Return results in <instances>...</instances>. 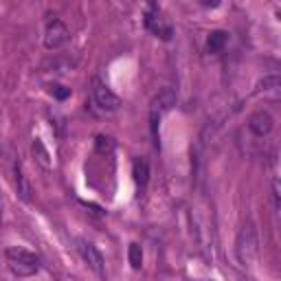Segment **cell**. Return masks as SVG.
<instances>
[{"label":"cell","instance_id":"cell-1","mask_svg":"<svg viewBox=\"0 0 281 281\" xmlns=\"http://www.w3.org/2000/svg\"><path fill=\"white\" fill-rule=\"evenodd\" d=\"M259 253V237H257L255 224L253 222H246L239 231L237 239H235V255H237L239 263L244 266H253Z\"/></svg>","mask_w":281,"mask_h":281},{"label":"cell","instance_id":"cell-2","mask_svg":"<svg viewBox=\"0 0 281 281\" xmlns=\"http://www.w3.org/2000/svg\"><path fill=\"white\" fill-rule=\"evenodd\" d=\"M5 255L9 261V270L18 277H33L40 270V259L25 248H7Z\"/></svg>","mask_w":281,"mask_h":281},{"label":"cell","instance_id":"cell-3","mask_svg":"<svg viewBox=\"0 0 281 281\" xmlns=\"http://www.w3.org/2000/svg\"><path fill=\"white\" fill-rule=\"evenodd\" d=\"M93 99L103 112H117L119 108H121V99H119L99 77L93 79Z\"/></svg>","mask_w":281,"mask_h":281},{"label":"cell","instance_id":"cell-4","mask_svg":"<svg viewBox=\"0 0 281 281\" xmlns=\"http://www.w3.org/2000/svg\"><path fill=\"white\" fill-rule=\"evenodd\" d=\"M77 250H79V255H82V259L88 263L90 270H95L99 277L106 274V261H103V255L99 253V248H97L93 242L79 237L77 239Z\"/></svg>","mask_w":281,"mask_h":281},{"label":"cell","instance_id":"cell-5","mask_svg":"<svg viewBox=\"0 0 281 281\" xmlns=\"http://www.w3.org/2000/svg\"><path fill=\"white\" fill-rule=\"evenodd\" d=\"M68 40H71V31H68V27L62 20L55 18L47 25V31H44V47H47L49 51L64 47Z\"/></svg>","mask_w":281,"mask_h":281},{"label":"cell","instance_id":"cell-6","mask_svg":"<svg viewBox=\"0 0 281 281\" xmlns=\"http://www.w3.org/2000/svg\"><path fill=\"white\" fill-rule=\"evenodd\" d=\"M145 27L150 29L154 36H158L160 40H171V36H174V29H171V25H167V22L160 18V11H158L156 5H150V7H147Z\"/></svg>","mask_w":281,"mask_h":281},{"label":"cell","instance_id":"cell-7","mask_svg":"<svg viewBox=\"0 0 281 281\" xmlns=\"http://www.w3.org/2000/svg\"><path fill=\"white\" fill-rule=\"evenodd\" d=\"M272 125H274V121H272V117H270V114H268L266 110L255 112L253 117L248 119V128H250V132H253V134H257V136L270 134Z\"/></svg>","mask_w":281,"mask_h":281},{"label":"cell","instance_id":"cell-8","mask_svg":"<svg viewBox=\"0 0 281 281\" xmlns=\"http://www.w3.org/2000/svg\"><path fill=\"white\" fill-rule=\"evenodd\" d=\"M176 101H178V97H176V90L174 88H163L156 97H154L152 110H156L158 114L160 112H169L171 108L176 106Z\"/></svg>","mask_w":281,"mask_h":281},{"label":"cell","instance_id":"cell-9","mask_svg":"<svg viewBox=\"0 0 281 281\" xmlns=\"http://www.w3.org/2000/svg\"><path fill=\"white\" fill-rule=\"evenodd\" d=\"M132 178H134L136 187H145L150 180V165L145 158H134L132 163Z\"/></svg>","mask_w":281,"mask_h":281},{"label":"cell","instance_id":"cell-10","mask_svg":"<svg viewBox=\"0 0 281 281\" xmlns=\"http://www.w3.org/2000/svg\"><path fill=\"white\" fill-rule=\"evenodd\" d=\"M31 152H33V158H36V163H38L42 169H51V167H53V160H51V154H49L47 147H44L42 139H36V141H33Z\"/></svg>","mask_w":281,"mask_h":281},{"label":"cell","instance_id":"cell-11","mask_svg":"<svg viewBox=\"0 0 281 281\" xmlns=\"http://www.w3.org/2000/svg\"><path fill=\"white\" fill-rule=\"evenodd\" d=\"M14 176H16V191H18V196L25 200V202H31V185H29V180H27V176H25V171H22L20 165H16V169H14Z\"/></svg>","mask_w":281,"mask_h":281},{"label":"cell","instance_id":"cell-12","mask_svg":"<svg viewBox=\"0 0 281 281\" xmlns=\"http://www.w3.org/2000/svg\"><path fill=\"white\" fill-rule=\"evenodd\" d=\"M226 42H228V33L226 31H222V29L211 31L209 40H206V51H209V53H220V51L224 49Z\"/></svg>","mask_w":281,"mask_h":281},{"label":"cell","instance_id":"cell-13","mask_svg":"<svg viewBox=\"0 0 281 281\" xmlns=\"http://www.w3.org/2000/svg\"><path fill=\"white\" fill-rule=\"evenodd\" d=\"M114 147H117V141H114L112 136L99 134L95 139V150H97V154H101V156H110L114 152Z\"/></svg>","mask_w":281,"mask_h":281},{"label":"cell","instance_id":"cell-14","mask_svg":"<svg viewBox=\"0 0 281 281\" xmlns=\"http://www.w3.org/2000/svg\"><path fill=\"white\" fill-rule=\"evenodd\" d=\"M128 259H130V266L134 268V270H141V266H143V248H141V244H136V242L130 244Z\"/></svg>","mask_w":281,"mask_h":281},{"label":"cell","instance_id":"cell-15","mask_svg":"<svg viewBox=\"0 0 281 281\" xmlns=\"http://www.w3.org/2000/svg\"><path fill=\"white\" fill-rule=\"evenodd\" d=\"M279 90V77L277 75H268L263 77L259 84H257V90L255 93H277Z\"/></svg>","mask_w":281,"mask_h":281},{"label":"cell","instance_id":"cell-16","mask_svg":"<svg viewBox=\"0 0 281 281\" xmlns=\"http://www.w3.org/2000/svg\"><path fill=\"white\" fill-rule=\"evenodd\" d=\"M51 95H53L57 101H64L71 97V88H66V86H53V88H51Z\"/></svg>","mask_w":281,"mask_h":281},{"label":"cell","instance_id":"cell-17","mask_svg":"<svg viewBox=\"0 0 281 281\" xmlns=\"http://www.w3.org/2000/svg\"><path fill=\"white\" fill-rule=\"evenodd\" d=\"M158 121H160V114L156 110H150V128H152V134H154L156 145H158Z\"/></svg>","mask_w":281,"mask_h":281},{"label":"cell","instance_id":"cell-18","mask_svg":"<svg viewBox=\"0 0 281 281\" xmlns=\"http://www.w3.org/2000/svg\"><path fill=\"white\" fill-rule=\"evenodd\" d=\"M200 5H202V7H217L220 3H217V0H202Z\"/></svg>","mask_w":281,"mask_h":281},{"label":"cell","instance_id":"cell-19","mask_svg":"<svg viewBox=\"0 0 281 281\" xmlns=\"http://www.w3.org/2000/svg\"><path fill=\"white\" fill-rule=\"evenodd\" d=\"M0 224H3V213H0Z\"/></svg>","mask_w":281,"mask_h":281}]
</instances>
